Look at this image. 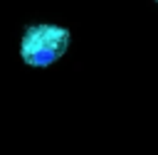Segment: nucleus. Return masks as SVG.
Masks as SVG:
<instances>
[{
	"mask_svg": "<svg viewBox=\"0 0 158 155\" xmlns=\"http://www.w3.org/2000/svg\"><path fill=\"white\" fill-rule=\"evenodd\" d=\"M72 42V32L54 22H32L20 34V59L32 69H47L57 64Z\"/></svg>",
	"mask_w": 158,
	"mask_h": 155,
	"instance_id": "1",
	"label": "nucleus"
},
{
	"mask_svg": "<svg viewBox=\"0 0 158 155\" xmlns=\"http://www.w3.org/2000/svg\"><path fill=\"white\" fill-rule=\"evenodd\" d=\"M156 2H158V0H156Z\"/></svg>",
	"mask_w": 158,
	"mask_h": 155,
	"instance_id": "2",
	"label": "nucleus"
}]
</instances>
